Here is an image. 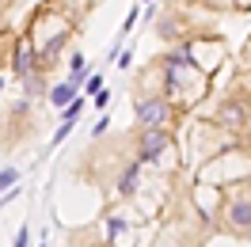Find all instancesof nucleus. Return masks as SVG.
<instances>
[{
	"mask_svg": "<svg viewBox=\"0 0 251 247\" xmlns=\"http://www.w3.org/2000/svg\"><path fill=\"white\" fill-rule=\"evenodd\" d=\"M141 160L133 152V129L129 133H103V137H92L88 148L80 152V160L73 164V175H76L84 186H92L95 194L103 198V205H118V201H129L137 194V183H141Z\"/></svg>",
	"mask_w": 251,
	"mask_h": 247,
	"instance_id": "1",
	"label": "nucleus"
},
{
	"mask_svg": "<svg viewBox=\"0 0 251 247\" xmlns=\"http://www.w3.org/2000/svg\"><path fill=\"white\" fill-rule=\"evenodd\" d=\"M80 27H84V16L69 0H42L27 16V27L19 31L34 53V69H42V73L53 76L57 65L69 57V49L76 46Z\"/></svg>",
	"mask_w": 251,
	"mask_h": 247,
	"instance_id": "2",
	"label": "nucleus"
},
{
	"mask_svg": "<svg viewBox=\"0 0 251 247\" xmlns=\"http://www.w3.org/2000/svg\"><path fill=\"white\" fill-rule=\"evenodd\" d=\"M152 65H156L164 95L172 99V107L179 114L198 107L209 92V84H213V69L205 61H198V53L190 46H168V53L152 57Z\"/></svg>",
	"mask_w": 251,
	"mask_h": 247,
	"instance_id": "3",
	"label": "nucleus"
},
{
	"mask_svg": "<svg viewBox=\"0 0 251 247\" xmlns=\"http://www.w3.org/2000/svg\"><path fill=\"white\" fill-rule=\"evenodd\" d=\"M221 8L213 0H164L156 12V38L164 46H183L205 34H217Z\"/></svg>",
	"mask_w": 251,
	"mask_h": 247,
	"instance_id": "4",
	"label": "nucleus"
},
{
	"mask_svg": "<svg viewBox=\"0 0 251 247\" xmlns=\"http://www.w3.org/2000/svg\"><path fill=\"white\" fill-rule=\"evenodd\" d=\"M213 232L228 236L236 244H251V175L248 179H228V183L217 186Z\"/></svg>",
	"mask_w": 251,
	"mask_h": 247,
	"instance_id": "5",
	"label": "nucleus"
},
{
	"mask_svg": "<svg viewBox=\"0 0 251 247\" xmlns=\"http://www.w3.org/2000/svg\"><path fill=\"white\" fill-rule=\"evenodd\" d=\"M175 118H179V110L160 88L156 65H145L133 76V129H156V125L175 129Z\"/></svg>",
	"mask_w": 251,
	"mask_h": 247,
	"instance_id": "6",
	"label": "nucleus"
},
{
	"mask_svg": "<svg viewBox=\"0 0 251 247\" xmlns=\"http://www.w3.org/2000/svg\"><path fill=\"white\" fill-rule=\"evenodd\" d=\"M42 129V114L31 95H19L0 110V152H19L27 148Z\"/></svg>",
	"mask_w": 251,
	"mask_h": 247,
	"instance_id": "7",
	"label": "nucleus"
},
{
	"mask_svg": "<svg viewBox=\"0 0 251 247\" xmlns=\"http://www.w3.org/2000/svg\"><path fill=\"white\" fill-rule=\"evenodd\" d=\"M175 145V129L156 125V129H133V152L141 164H160L164 156L172 152Z\"/></svg>",
	"mask_w": 251,
	"mask_h": 247,
	"instance_id": "8",
	"label": "nucleus"
},
{
	"mask_svg": "<svg viewBox=\"0 0 251 247\" xmlns=\"http://www.w3.org/2000/svg\"><path fill=\"white\" fill-rule=\"evenodd\" d=\"M209 122H213V129H221V133H240V129L251 125V107L240 95L225 92V99H221L217 107H213V114H209Z\"/></svg>",
	"mask_w": 251,
	"mask_h": 247,
	"instance_id": "9",
	"label": "nucleus"
},
{
	"mask_svg": "<svg viewBox=\"0 0 251 247\" xmlns=\"http://www.w3.org/2000/svg\"><path fill=\"white\" fill-rule=\"evenodd\" d=\"M65 247H114V240L103 236L95 224H76V228H65Z\"/></svg>",
	"mask_w": 251,
	"mask_h": 247,
	"instance_id": "10",
	"label": "nucleus"
},
{
	"mask_svg": "<svg viewBox=\"0 0 251 247\" xmlns=\"http://www.w3.org/2000/svg\"><path fill=\"white\" fill-rule=\"evenodd\" d=\"M76 95H80V84L73 76H65V80H57V84H50V95H46V99L53 103V107H69Z\"/></svg>",
	"mask_w": 251,
	"mask_h": 247,
	"instance_id": "11",
	"label": "nucleus"
},
{
	"mask_svg": "<svg viewBox=\"0 0 251 247\" xmlns=\"http://www.w3.org/2000/svg\"><path fill=\"white\" fill-rule=\"evenodd\" d=\"M16 42H19V31L8 23V27H0V73H8V65H12V53H16Z\"/></svg>",
	"mask_w": 251,
	"mask_h": 247,
	"instance_id": "12",
	"label": "nucleus"
},
{
	"mask_svg": "<svg viewBox=\"0 0 251 247\" xmlns=\"http://www.w3.org/2000/svg\"><path fill=\"white\" fill-rule=\"evenodd\" d=\"M16 183H19V168H16V164H4V168H0V194L12 190Z\"/></svg>",
	"mask_w": 251,
	"mask_h": 247,
	"instance_id": "13",
	"label": "nucleus"
},
{
	"mask_svg": "<svg viewBox=\"0 0 251 247\" xmlns=\"http://www.w3.org/2000/svg\"><path fill=\"white\" fill-rule=\"evenodd\" d=\"M16 8H19V0H0V27H8V23H12Z\"/></svg>",
	"mask_w": 251,
	"mask_h": 247,
	"instance_id": "14",
	"label": "nucleus"
},
{
	"mask_svg": "<svg viewBox=\"0 0 251 247\" xmlns=\"http://www.w3.org/2000/svg\"><path fill=\"white\" fill-rule=\"evenodd\" d=\"M73 125H76V122H69V118H61V125H57V129H53V137H50V145H53V148H57V145H61V141L69 137V133H73Z\"/></svg>",
	"mask_w": 251,
	"mask_h": 247,
	"instance_id": "15",
	"label": "nucleus"
},
{
	"mask_svg": "<svg viewBox=\"0 0 251 247\" xmlns=\"http://www.w3.org/2000/svg\"><path fill=\"white\" fill-rule=\"evenodd\" d=\"M27 244H31V224L23 221V224H19V232H16V244H12V247H27Z\"/></svg>",
	"mask_w": 251,
	"mask_h": 247,
	"instance_id": "16",
	"label": "nucleus"
},
{
	"mask_svg": "<svg viewBox=\"0 0 251 247\" xmlns=\"http://www.w3.org/2000/svg\"><path fill=\"white\" fill-rule=\"evenodd\" d=\"M99 88H103V73H95V76H88V80H84V92H88V95H95Z\"/></svg>",
	"mask_w": 251,
	"mask_h": 247,
	"instance_id": "17",
	"label": "nucleus"
},
{
	"mask_svg": "<svg viewBox=\"0 0 251 247\" xmlns=\"http://www.w3.org/2000/svg\"><path fill=\"white\" fill-rule=\"evenodd\" d=\"M240 69H251V34H248V42H244V49H240Z\"/></svg>",
	"mask_w": 251,
	"mask_h": 247,
	"instance_id": "18",
	"label": "nucleus"
},
{
	"mask_svg": "<svg viewBox=\"0 0 251 247\" xmlns=\"http://www.w3.org/2000/svg\"><path fill=\"white\" fill-rule=\"evenodd\" d=\"M133 23H137V8H133V12H129V16H126V23H122V34H118V42H122L126 34L133 31Z\"/></svg>",
	"mask_w": 251,
	"mask_h": 247,
	"instance_id": "19",
	"label": "nucleus"
},
{
	"mask_svg": "<svg viewBox=\"0 0 251 247\" xmlns=\"http://www.w3.org/2000/svg\"><path fill=\"white\" fill-rule=\"evenodd\" d=\"M110 103V92H103V88H99V92H95V107H107Z\"/></svg>",
	"mask_w": 251,
	"mask_h": 247,
	"instance_id": "20",
	"label": "nucleus"
},
{
	"mask_svg": "<svg viewBox=\"0 0 251 247\" xmlns=\"http://www.w3.org/2000/svg\"><path fill=\"white\" fill-rule=\"evenodd\" d=\"M232 12H251V0H236V4H232Z\"/></svg>",
	"mask_w": 251,
	"mask_h": 247,
	"instance_id": "21",
	"label": "nucleus"
},
{
	"mask_svg": "<svg viewBox=\"0 0 251 247\" xmlns=\"http://www.w3.org/2000/svg\"><path fill=\"white\" fill-rule=\"evenodd\" d=\"M0 88H4V73H0Z\"/></svg>",
	"mask_w": 251,
	"mask_h": 247,
	"instance_id": "22",
	"label": "nucleus"
},
{
	"mask_svg": "<svg viewBox=\"0 0 251 247\" xmlns=\"http://www.w3.org/2000/svg\"><path fill=\"white\" fill-rule=\"evenodd\" d=\"M248 175H251V171H248Z\"/></svg>",
	"mask_w": 251,
	"mask_h": 247,
	"instance_id": "23",
	"label": "nucleus"
}]
</instances>
